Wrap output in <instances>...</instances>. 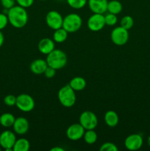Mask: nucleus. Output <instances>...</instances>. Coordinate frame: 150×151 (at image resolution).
Listing matches in <instances>:
<instances>
[{
	"label": "nucleus",
	"instance_id": "f257e3e1",
	"mask_svg": "<svg viewBox=\"0 0 150 151\" xmlns=\"http://www.w3.org/2000/svg\"><path fill=\"white\" fill-rule=\"evenodd\" d=\"M7 15L9 23L17 29H21L26 26L29 19L26 8L19 5H15L9 9Z\"/></svg>",
	"mask_w": 150,
	"mask_h": 151
},
{
	"label": "nucleus",
	"instance_id": "f03ea898",
	"mask_svg": "<svg viewBox=\"0 0 150 151\" xmlns=\"http://www.w3.org/2000/svg\"><path fill=\"white\" fill-rule=\"evenodd\" d=\"M67 60V55L65 52L60 49H54L51 52L47 55L46 60L49 66H51L56 70H58L66 66Z\"/></svg>",
	"mask_w": 150,
	"mask_h": 151
},
{
	"label": "nucleus",
	"instance_id": "7ed1b4c3",
	"mask_svg": "<svg viewBox=\"0 0 150 151\" xmlns=\"http://www.w3.org/2000/svg\"><path fill=\"white\" fill-rule=\"evenodd\" d=\"M57 97L60 104L66 108H71L76 103L75 91L69 84L61 87L57 93Z\"/></svg>",
	"mask_w": 150,
	"mask_h": 151
},
{
	"label": "nucleus",
	"instance_id": "20e7f679",
	"mask_svg": "<svg viewBox=\"0 0 150 151\" xmlns=\"http://www.w3.org/2000/svg\"><path fill=\"white\" fill-rule=\"evenodd\" d=\"M82 19L77 13H69L63 18L62 27L69 33L76 32L82 27Z\"/></svg>",
	"mask_w": 150,
	"mask_h": 151
},
{
	"label": "nucleus",
	"instance_id": "39448f33",
	"mask_svg": "<svg viewBox=\"0 0 150 151\" xmlns=\"http://www.w3.org/2000/svg\"><path fill=\"white\" fill-rule=\"evenodd\" d=\"M129 32L127 29L121 26L116 27L110 33L112 42L117 46H124L129 41Z\"/></svg>",
	"mask_w": 150,
	"mask_h": 151
},
{
	"label": "nucleus",
	"instance_id": "423d86ee",
	"mask_svg": "<svg viewBox=\"0 0 150 151\" xmlns=\"http://www.w3.org/2000/svg\"><path fill=\"white\" fill-rule=\"evenodd\" d=\"M16 107L22 112H30L35 106L32 96L27 94H21L16 97Z\"/></svg>",
	"mask_w": 150,
	"mask_h": 151
},
{
	"label": "nucleus",
	"instance_id": "0eeeda50",
	"mask_svg": "<svg viewBox=\"0 0 150 151\" xmlns=\"http://www.w3.org/2000/svg\"><path fill=\"white\" fill-rule=\"evenodd\" d=\"M79 122L85 130L95 129L98 125V118L94 112L85 111L79 116Z\"/></svg>",
	"mask_w": 150,
	"mask_h": 151
},
{
	"label": "nucleus",
	"instance_id": "6e6552de",
	"mask_svg": "<svg viewBox=\"0 0 150 151\" xmlns=\"http://www.w3.org/2000/svg\"><path fill=\"white\" fill-rule=\"evenodd\" d=\"M16 141V133L6 130L0 134V147L7 151L13 150V145Z\"/></svg>",
	"mask_w": 150,
	"mask_h": 151
},
{
	"label": "nucleus",
	"instance_id": "1a4fd4ad",
	"mask_svg": "<svg viewBox=\"0 0 150 151\" xmlns=\"http://www.w3.org/2000/svg\"><path fill=\"white\" fill-rule=\"evenodd\" d=\"M63 22V16L57 10H50L46 16V23L47 26L54 30L61 28Z\"/></svg>",
	"mask_w": 150,
	"mask_h": 151
},
{
	"label": "nucleus",
	"instance_id": "9d476101",
	"mask_svg": "<svg viewBox=\"0 0 150 151\" xmlns=\"http://www.w3.org/2000/svg\"><path fill=\"white\" fill-rule=\"evenodd\" d=\"M104 16L99 13H94L88 20V27L93 32H98L101 30L105 26Z\"/></svg>",
	"mask_w": 150,
	"mask_h": 151
},
{
	"label": "nucleus",
	"instance_id": "9b49d317",
	"mask_svg": "<svg viewBox=\"0 0 150 151\" xmlns=\"http://www.w3.org/2000/svg\"><path fill=\"white\" fill-rule=\"evenodd\" d=\"M85 131L80 123L72 124L66 130V137L71 141H78L83 137Z\"/></svg>",
	"mask_w": 150,
	"mask_h": 151
},
{
	"label": "nucleus",
	"instance_id": "f8f14e48",
	"mask_svg": "<svg viewBox=\"0 0 150 151\" xmlns=\"http://www.w3.org/2000/svg\"><path fill=\"white\" fill-rule=\"evenodd\" d=\"M144 140L138 134H130L124 140V146L129 150H139L143 145Z\"/></svg>",
	"mask_w": 150,
	"mask_h": 151
},
{
	"label": "nucleus",
	"instance_id": "ddd939ff",
	"mask_svg": "<svg viewBox=\"0 0 150 151\" xmlns=\"http://www.w3.org/2000/svg\"><path fill=\"white\" fill-rule=\"evenodd\" d=\"M108 0H88V5L94 13L104 14L107 10Z\"/></svg>",
	"mask_w": 150,
	"mask_h": 151
},
{
	"label": "nucleus",
	"instance_id": "4468645a",
	"mask_svg": "<svg viewBox=\"0 0 150 151\" xmlns=\"http://www.w3.org/2000/svg\"><path fill=\"white\" fill-rule=\"evenodd\" d=\"M13 128L16 134L18 135H24L28 132L29 128V124L27 119L25 117L16 118L13 123Z\"/></svg>",
	"mask_w": 150,
	"mask_h": 151
},
{
	"label": "nucleus",
	"instance_id": "2eb2a0df",
	"mask_svg": "<svg viewBox=\"0 0 150 151\" xmlns=\"http://www.w3.org/2000/svg\"><path fill=\"white\" fill-rule=\"evenodd\" d=\"M54 40L49 38H44L38 42V49L41 53L44 55H48L54 50Z\"/></svg>",
	"mask_w": 150,
	"mask_h": 151
},
{
	"label": "nucleus",
	"instance_id": "dca6fc26",
	"mask_svg": "<svg viewBox=\"0 0 150 151\" xmlns=\"http://www.w3.org/2000/svg\"><path fill=\"white\" fill-rule=\"evenodd\" d=\"M48 67V64L46 60L36 59L34 60L30 64V70L35 75H42L44 73L46 69Z\"/></svg>",
	"mask_w": 150,
	"mask_h": 151
},
{
	"label": "nucleus",
	"instance_id": "f3484780",
	"mask_svg": "<svg viewBox=\"0 0 150 151\" xmlns=\"http://www.w3.org/2000/svg\"><path fill=\"white\" fill-rule=\"evenodd\" d=\"M104 122L107 126L110 128H114L119 124V115L116 111L113 110L107 111L104 116Z\"/></svg>",
	"mask_w": 150,
	"mask_h": 151
},
{
	"label": "nucleus",
	"instance_id": "a211bd4d",
	"mask_svg": "<svg viewBox=\"0 0 150 151\" xmlns=\"http://www.w3.org/2000/svg\"><path fill=\"white\" fill-rule=\"evenodd\" d=\"M69 84L75 91H82L86 87L87 83L85 78L82 77H75L71 80Z\"/></svg>",
	"mask_w": 150,
	"mask_h": 151
},
{
	"label": "nucleus",
	"instance_id": "6ab92c4d",
	"mask_svg": "<svg viewBox=\"0 0 150 151\" xmlns=\"http://www.w3.org/2000/svg\"><path fill=\"white\" fill-rule=\"evenodd\" d=\"M30 148V143L28 139L25 138H20L16 139L14 145H13V151H28Z\"/></svg>",
	"mask_w": 150,
	"mask_h": 151
},
{
	"label": "nucleus",
	"instance_id": "aec40b11",
	"mask_svg": "<svg viewBox=\"0 0 150 151\" xmlns=\"http://www.w3.org/2000/svg\"><path fill=\"white\" fill-rule=\"evenodd\" d=\"M14 115L10 113H4L0 116V125L4 128L13 127L15 122Z\"/></svg>",
	"mask_w": 150,
	"mask_h": 151
},
{
	"label": "nucleus",
	"instance_id": "412c9836",
	"mask_svg": "<svg viewBox=\"0 0 150 151\" xmlns=\"http://www.w3.org/2000/svg\"><path fill=\"white\" fill-rule=\"evenodd\" d=\"M122 10H123L122 4L118 0H111V1H108L107 10V12L108 13L118 15L122 11Z\"/></svg>",
	"mask_w": 150,
	"mask_h": 151
},
{
	"label": "nucleus",
	"instance_id": "4be33fe9",
	"mask_svg": "<svg viewBox=\"0 0 150 151\" xmlns=\"http://www.w3.org/2000/svg\"><path fill=\"white\" fill-rule=\"evenodd\" d=\"M69 32L63 27L55 29L53 34V40L56 43H63L66 41Z\"/></svg>",
	"mask_w": 150,
	"mask_h": 151
},
{
	"label": "nucleus",
	"instance_id": "5701e85b",
	"mask_svg": "<svg viewBox=\"0 0 150 151\" xmlns=\"http://www.w3.org/2000/svg\"><path fill=\"white\" fill-rule=\"evenodd\" d=\"M84 141L88 145H93L97 141L98 139V135L96 132L94 131V129L91 130H85V134H84L83 137Z\"/></svg>",
	"mask_w": 150,
	"mask_h": 151
},
{
	"label": "nucleus",
	"instance_id": "b1692460",
	"mask_svg": "<svg viewBox=\"0 0 150 151\" xmlns=\"http://www.w3.org/2000/svg\"><path fill=\"white\" fill-rule=\"evenodd\" d=\"M120 25L122 27L124 28V29L129 30V29H130L134 25L133 18L130 16H124L121 19Z\"/></svg>",
	"mask_w": 150,
	"mask_h": 151
},
{
	"label": "nucleus",
	"instance_id": "393cba45",
	"mask_svg": "<svg viewBox=\"0 0 150 151\" xmlns=\"http://www.w3.org/2000/svg\"><path fill=\"white\" fill-rule=\"evenodd\" d=\"M66 1L71 8L76 10L83 8L88 3V0H66Z\"/></svg>",
	"mask_w": 150,
	"mask_h": 151
},
{
	"label": "nucleus",
	"instance_id": "a878e982",
	"mask_svg": "<svg viewBox=\"0 0 150 151\" xmlns=\"http://www.w3.org/2000/svg\"><path fill=\"white\" fill-rule=\"evenodd\" d=\"M104 20H105V24L108 26H114L118 22V18L116 15L113 13H108L104 16Z\"/></svg>",
	"mask_w": 150,
	"mask_h": 151
},
{
	"label": "nucleus",
	"instance_id": "bb28decb",
	"mask_svg": "<svg viewBox=\"0 0 150 151\" xmlns=\"http://www.w3.org/2000/svg\"><path fill=\"white\" fill-rule=\"evenodd\" d=\"M100 151H118L119 148L115 144L112 142H105L99 147Z\"/></svg>",
	"mask_w": 150,
	"mask_h": 151
},
{
	"label": "nucleus",
	"instance_id": "cd10ccee",
	"mask_svg": "<svg viewBox=\"0 0 150 151\" xmlns=\"http://www.w3.org/2000/svg\"><path fill=\"white\" fill-rule=\"evenodd\" d=\"M4 103L6 106H10V107L16 106V97L15 95H13V94H8V95L4 97Z\"/></svg>",
	"mask_w": 150,
	"mask_h": 151
},
{
	"label": "nucleus",
	"instance_id": "c85d7f7f",
	"mask_svg": "<svg viewBox=\"0 0 150 151\" xmlns=\"http://www.w3.org/2000/svg\"><path fill=\"white\" fill-rule=\"evenodd\" d=\"M8 23L9 21L7 15L4 13H0V30H2L3 29H4Z\"/></svg>",
	"mask_w": 150,
	"mask_h": 151
},
{
	"label": "nucleus",
	"instance_id": "c756f323",
	"mask_svg": "<svg viewBox=\"0 0 150 151\" xmlns=\"http://www.w3.org/2000/svg\"><path fill=\"white\" fill-rule=\"evenodd\" d=\"M34 1L35 0H16L18 5L24 7V8L30 7L34 4Z\"/></svg>",
	"mask_w": 150,
	"mask_h": 151
},
{
	"label": "nucleus",
	"instance_id": "7c9ffc66",
	"mask_svg": "<svg viewBox=\"0 0 150 151\" xmlns=\"http://www.w3.org/2000/svg\"><path fill=\"white\" fill-rule=\"evenodd\" d=\"M16 2V0H1V6L4 9H7V10L15 6Z\"/></svg>",
	"mask_w": 150,
	"mask_h": 151
},
{
	"label": "nucleus",
	"instance_id": "2f4dec72",
	"mask_svg": "<svg viewBox=\"0 0 150 151\" xmlns=\"http://www.w3.org/2000/svg\"><path fill=\"white\" fill-rule=\"evenodd\" d=\"M56 69H54V68L51 67V66H49L46 69L45 72H44V75H45L46 78H54V75L56 74Z\"/></svg>",
	"mask_w": 150,
	"mask_h": 151
},
{
	"label": "nucleus",
	"instance_id": "473e14b6",
	"mask_svg": "<svg viewBox=\"0 0 150 151\" xmlns=\"http://www.w3.org/2000/svg\"><path fill=\"white\" fill-rule=\"evenodd\" d=\"M4 41V35H3L2 32H1V31L0 30V47L3 45Z\"/></svg>",
	"mask_w": 150,
	"mask_h": 151
},
{
	"label": "nucleus",
	"instance_id": "72a5a7b5",
	"mask_svg": "<svg viewBox=\"0 0 150 151\" xmlns=\"http://www.w3.org/2000/svg\"><path fill=\"white\" fill-rule=\"evenodd\" d=\"M51 151H64V148L61 147H54L52 148H51Z\"/></svg>",
	"mask_w": 150,
	"mask_h": 151
},
{
	"label": "nucleus",
	"instance_id": "f704fd0d",
	"mask_svg": "<svg viewBox=\"0 0 150 151\" xmlns=\"http://www.w3.org/2000/svg\"><path fill=\"white\" fill-rule=\"evenodd\" d=\"M147 143H148L149 146L150 147V136L148 137V139H147Z\"/></svg>",
	"mask_w": 150,
	"mask_h": 151
},
{
	"label": "nucleus",
	"instance_id": "c9c22d12",
	"mask_svg": "<svg viewBox=\"0 0 150 151\" xmlns=\"http://www.w3.org/2000/svg\"><path fill=\"white\" fill-rule=\"evenodd\" d=\"M39 1H46V0H39Z\"/></svg>",
	"mask_w": 150,
	"mask_h": 151
},
{
	"label": "nucleus",
	"instance_id": "e433bc0d",
	"mask_svg": "<svg viewBox=\"0 0 150 151\" xmlns=\"http://www.w3.org/2000/svg\"><path fill=\"white\" fill-rule=\"evenodd\" d=\"M1 150V147H0V150Z\"/></svg>",
	"mask_w": 150,
	"mask_h": 151
}]
</instances>
